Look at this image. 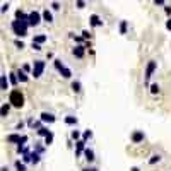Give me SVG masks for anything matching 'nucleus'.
<instances>
[{"label": "nucleus", "mask_w": 171, "mask_h": 171, "mask_svg": "<svg viewBox=\"0 0 171 171\" xmlns=\"http://www.w3.org/2000/svg\"><path fill=\"white\" fill-rule=\"evenodd\" d=\"M156 5H164V0H154Z\"/></svg>", "instance_id": "obj_46"}, {"label": "nucleus", "mask_w": 171, "mask_h": 171, "mask_svg": "<svg viewBox=\"0 0 171 171\" xmlns=\"http://www.w3.org/2000/svg\"><path fill=\"white\" fill-rule=\"evenodd\" d=\"M84 156H86V161H87V163H92V161L96 159V157H94V151L92 149H86Z\"/></svg>", "instance_id": "obj_15"}, {"label": "nucleus", "mask_w": 171, "mask_h": 171, "mask_svg": "<svg viewBox=\"0 0 171 171\" xmlns=\"http://www.w3.org/2000/svg\"><path fill=\"white\" fill-rule=\"evenodd\" d=\"M9 103H11L14 108H22L24 106V94H22L19 89H14L9 94Z\"/></svg>", "instance_id": "obj_2"}, {"label": "nucleus", "mask_w": 171, "mask_h": 171, "mask_svg": "<svg viewBox=\"0 0 171 171\" xmlns=\"http://www.w3.org/2000/svg\"><path fill=\"white\" fill-rule=\"evenodd\" d=\"M89 24H91L92 27H99V26H103V21L98 14H92V16L89 17Z\"/></svg>", "instance_id": "obj_8"}, {"label": "nucleus", "mask_w": 171, "mask_h": 171, "mask_svg": "<svg viewBox=\"0 0 171 171\" xmlns=\"http://www.w3.org/2000/svg\"><path fill=\"white\" fill-rule=\"evenodd\" d=\"M43 21H46V22H53V14L48 11V9H45L43 11Z\"/></svg>", "instance_id": "obj_17"}, {"label": "nucleus", "mask_w": 171, "mask_h": 171, "mask_svg": "<svg viewBox=\"0 0 171 171\" xmlns=\"http://www.w3.org/2000/svg\"><path fill=\"white\" fill-rule=\"evenodd\" d=\"M16 169L17 171H26V164L21 163V161H16Z\"/></svg>", "instance_id": "obj_30"}, {"label": "nucleus", "mask_w": 171, "mask_h": 171, "mask_svg": "<svg viewBox=\"0 0 171 171\" xmlns=\"http://www.w3.org/2000/svg\"><path fill=\"white\" fill-rule=\"evenodd\" d=\"M14 45H16V48H19V50H22V48H24V43H22V41H19V39H16V41H14Z\"/></svg>", "instance_id": "obj_36"}, {"label": "nucleus", "mask_w": 171, "mask_h": 171, "mask_svg": "<svg viewBox=\"0 0 171 171\" xmlns=\"http://www.w3.org/2000/svg\"><path fill=\"white\" fill-rule=\"evenodd\" d=\"M64 67H65V65L62 64V60H58V58L55 60V69L58 70V72H60V70H62V69H64Z\"/></svg>", "instance_id": "obj_31"}, {"label": "nucleus", "mask_w": 171, "mask_h": 171, "mask_svg": "<svg viewBox=\"0 0 171 171\" xmlns=\"http://www.w3.org/2000/svg\"><path fill=\"white\" fill-rule=\"evenodd\" d=\"M16 74H17V77H19V82H27V80H29L27 74H26V72H24L22 69H19V70L16 72Z\"/></svg>", "instance_id": "obj_16"}, {"label": "nucleus", "mask_w": 171, "mask_h": 171, "mask_svg": "<svg viewBox=\"0 0 171 171\" xmlns=\"http://www.w3.org/2000/svg\"><path fill=\"white\" fill-rule=\"evenodd\" d=\"M84 0H77V9H84Z\"/></svg>", "instance_id": "obj_41"}, {"label": "nucleus", "mask_w": 171, "mask_h": 171, "mask_svg": "<svg viewBox=\"0 0 171 171\" xmlns=\"http://www.w3.org/2000/svg\"><path fill=\"white\" fill-rule=\"evenodd\" d=\"M48 134H50V130L46 127H41L39 130H38V135H39V137H46Z\"/></svg>", "instance_id": "obj_25"}, {"label": "nucleus", "mask_w": 171, "mask_h": 171, "mask_svg": "<svg viewBox=\"0 0 171 171\" xmlns=\"http://www.w3.org/2000/svg\"><path fill=\"white\" fill-rule=\"evenodd\" d=\"M22 128H24V123L19 122V123H17V130H22Z\"/></svg>", "instance_id": "obj_47"}, {"label": "nucleus", "mask_w": 171, "mask_h": 171, "mask_svg": "<svg viewBox=\"0 0 171 171\" xmlns=\"http://www.w3.org/2000/svg\"><path fill=\"white\" fill-rule=\"evenodd\" d=\"M51 9H53V11H60V4L58 2H53V4H51Z\"/></svg>", "instance_id": "obj_39"}, {"label": "nucleus", "mask_w": 171, "mask_h": 171, "mask_svg": "<svg viewBox=\"0 0 171 171\" xmlns=\"http://www.w3.org/2000/svg\"><path fill=\"white\" fill-rule=\"evenodd\" d=\"M159 92V86L157 84H151V94H157Z\"/></svg>", "instance_id": "obj_32"}, {"label": "nucleus", "mask_w": 171, "mask_h": 171, "mask_svg": "<svg viewBox=\"0 0 171 171\" xmlns=\"http://www.w3.org/2000/svg\"><path fill=\"white\" fill-rule=\"evenodd\" d=\"M43 19V14H39L38 11L29 12V26H38Z\"/></svg>", "instance_id": "obj_5"}, {"label": "nucleus", "mask_w": 171, "mask_h": 171, "mask_svg": "<svg viewBox=\"0 0 171 171\" xmlns=\"http://www.w3.org/2000/svg\"><path fill=\"white\" fill-rule=\"evenodd\" d=\"M22 70L27 74V72H33V67H31L29 64H24V65H22Z\"/></svg>", "instance_id": "obj_35"}, {"label": "nucleus", "mask_w": 171, "mask_h": 171, "mask_svg": "<svg viewBox=\"0 0 171 171\" xmlns=\"http://www.w3.org/2000/svg\"><path fill=\"white\" fill-rule=\"evenodd\" d=\"M0 89H2V91H7V89H9V80H7L5 74L0 75Z\"/></svg>", "instance_id": "obj_13"}, {"label": "nucleus", "mask_w": 171, "mask_h": 171, "mask_svg": "<svg viewBox=\"0 0 171 171\" xmlns=\"http://www.w3.org/2000/svg\"><path fill=\"white\" fill-rule=\"evenodd\" d=\"M130 171H140V169H139V168H132Z\"/></svg>", "instance_id": "obj_50"}, {"label": "nucleus", "mask_w": 171, "mask_h": 171, "mask_svg": "<svg viewBox=\"0 0 171 171\" xmlns=\"http://www.w3.org/2000/svg\"><path fill=\"white\" fill-rule=\"evenodd\" d=\"M31 159H33V164H38L39 163V152H31Z\"/></svg>", "instance_id": "obj_27"}, {"label": "nucleus", "mask_w": 171, "mask_h": 171, "mask_svg": "<svg viewBox=\"0 0 171 171\" xmlns=\"http://www.w3.org/2000/svg\"><path fill=\"white\" fill-rule=\"evenodd\" d=\"M84 53H86V46H82V45H79V46H75V48L72 50V55L77 57V58H82Z\"/></svg>", "instance_id": "obj_10"}, {"label": "nucleus", "mask_w": 171, "mask_h": 171, "mask_svg": "<svg viewBox=\"0 0 171 171\" xmlns=\"http://www.w3.org/2000/svg\"><path fill=\"white\" fill-rule=\"evenodd\" d=\"M43 151H45V147H43V145H36V152H39V154H41Z\"/></svg>", "instance_id": "obj_44"}, {"label": "nucleus", "mask_w": 171, "mask_h": 171, "mask_svg": "<svg viewBox=\"0 0 171 171\" xmlns=\"http://www.w3.org/2000/svg\"><path fill=\"white\" fill-rule=\"evenodd\" d=\"M33 50L34 51H41V45L39 43H33Z\"/></svg>", "instance_id": "obj_37"}, {"label": "nucleus", "mask_w": 171, "mask_h": 171, "mask_svg": "<svg viewBox=\"0 0 171 171\" xmlns=\"http://www.w3.org/2000/svg\"><path fill=\"white\" fill-rule=\"evenodd\" d=\"M11 27H12V31H14V34L16 36H19V38H24L27 34V27H29V22L27 21H12V24H11Z\"/></svg>", "instance_id": "obj_1"}, {"label": "nucleus", "mask_w": 171, "mask_h": 171, "mask_svg": "<svg viewBox=\"0 0 171 171\" xmlns=\"http://www.w3.org/2000/svg\"><path fill=\"white\" fill-rule=\"evenodd\" d=\"M22 161H24V163H33V159H31V152H29V154H24V156H22Z\"/></svg>", "instance_id": "obj_34"}, {"label": "nucleus", "mask_w": 171, "mask_h": 171, "mask_svg": "<svg viewBox=\"0 0 171 171\" xmlns=\"http://www.w3.org/2000/svg\"><path fill=\"white\" fill-rule=\"evenodd\" d=\"M26 142H27V137H26V135H22V137H21V142H19V145H26Z\"/></svg>", "instance_id": "obj_40"}, {"label": "nucleus", "mask_w": 171, "mask_h": 171, "mask_svg": "<svg viewBox=\"0 0 171 171\" xmlns=\"http://www.w3.org/2000/svg\"><path fill=\"white\" fill-rule=\"evenodd\" d=\"M166 29H168V31H171V17L166 21Z\"/></svg>", "instance_id": "obj_43"}, {"label": "nucleus", "mask_w": 171, "mask_h": 171, "mask_svg": "<svg viewBox=\"0 0 171 171\" xmlns=\"http://www.w3.org/2000/svg\"><path fill=\"white\" fill-rule=\"evenodd\" d=\"M11 103H2V108H0V115H2V118H5L7 115H9V111H11Z\"/></svg>", "instance_id": "obj_12"}, {"label": "nucleus", "mask_w": 171, "mask_h": 171, "mask_svg": "<svg viewBox=\"0 0 171 171\" xmlns=\"http://www.w3.org/2000/svg\"><path fill=\"white\" fill-rule=\"evenodd\" d=\"M48 38L45 36V34H38V36H34V39H33V43H39V45H43V43L46 41Z\"/></svg>", "instance_id": "obj_19"}, {"label": "nucleus", "mask_w": 171, "mask_h": 171, "mask_svg": "<svg viewBox=\"0 0 171 171\" xmlns=\"http://www.w3.org/2000/svg\"><path fill=\"white\" fill-rule=\"evenodd\" d=\"M82 171H98V169H96V168H84Z\"/></svg>", "instance_id": "obj_48"}, {"label": "nucleus", "mask_w": 171, "mask_h": 171, "mask_svg": "<svg viewBox=\"0 0 171 171\" xmlns=\"http://www.w3.org/2000/svg\"><path fill=\"white\" fill-rule=\"evenodd\" d=\"M127 27H128V22L127 21L120 22V34H127Z\"/></svg>", "instance_id": "obj_22"}, {"label": "nucleus", "mask_w": 171, "mask_h": 171, "mask_svg": "<svg viewBox=\"0 0 171 171\" xmlns=\"http://www.w3.org/2000/svg\"><path fill=\"white\" fill-rule=\"evenodd\" d=\"M72 91H74V92H80V91H82V86H80L79 80H74V82H72Z\"/></svg>", "instance_id": "obj_21"}, {"label": "nucleus", "mask_w": 171, "mask_h": 171, "mask_svg": "<svg viewBox=\"0 0 171 171\" xmlns=\"http://www.w3.org/2000/svg\"><path fill=\"white\" fill-rule=\"evenodd\" d=\"M70 137H72V139H74L75 142H77V140H80V132H79V130H72Z\"/></svg>", "instance_id": "obj_29"}, {"label": "nucleus", "mask_w": 171, "mask_h": 171, "mask_svg": "<svg viewBox=\"0 0 171 171\" xmlns=\"http://www.w3.org/2000/svg\"><path fill=\"white\" fill-rule=\"evenodd\" d=\"M82 38H84V39H91V33L89 31H82Z\"/></svg>", "instance_id": "obj_38"}, {"label": "nucleus", "mask_w": 171, "mask_h": 171, "mask_svg": "<svg viewBox=\"0 0 171 171\" xmlns=\"http://www.w3.org/2000/svg\"><path fill=\"white\" fill-rule=\"evenodd\" d=\"M164 12H166V16H171V7L166 5V7H164Z\"/></svg>", "instance_id": "obj_45"}, {"label": "nucleus", "mask_w": 171, "mask_h": 171, "mask_svg": "<svg viewBox=\"0 0 171 171\" xmlns=\"http://www.w3.org/2000/svg\"><path fill=\"white\" fill-rule=\"evenodd\" d=\"M7 11H9V4H4V5H2V14H5Z\"/></svg>", "instance_id": "obj_42"}, {"label": "nucleus", "mask_w": 171, "mask_h": 171, "mask_svg": "<svg viewBox=\"0 0 171 171\" xmlns=\"http://www.w3.org/2000/svg\"><path fill=\"white\" fill-rule=\"evenodd\" d=\"M43 72H45V62H43V60H34L31 75L34 77V79H39V77L43 75Z\"/></svg>", "instance_id": "obj_3"}, {"label": "nucleus", "mask_w": 171, "mask_h": 171, "mask_svg": "<svg viewBox=\"0 0 171 171\" xmlns=\"http://www.w3.org/2000/svg\"><path fill=\"white\" fill-rule=\"evenodd\" d=\"M86 151V140H77L75 142V156H80Z\"/></svg>", "instance_id": "obj_9"}, {"label": "nucleus", "mask_w": 171, "mask_h": 171, "mask_svg": "<svg viewBox=\"0 0 171 171\" xmlns=\"http://www.w3.org/2000/svg\"><path fill=\"white\" fill-rule=\"evenodd\" d=\"M60 75H62L64 79H70V77H72V70L67 69V67H64V69L60 70Z\"/></svg>", "instance_id": "obj_18"}, {"label": "nucleus", "mask_w": 171, "mask_h": 171, "mask_svg": "<svg viewBox=\"0 0 171 171\" xmlns=\"http://www.w3.org/2000/svg\"><path fill=\"white\" fill-rule=\"evenodd\" d=\"M21 137H22V135H19V134H11V135H7V142H9V144H17V145H19Z\"/></svg>", "instance_id": "obj_11"}, {"label": "nucleus", "mask_w": 171, "mask_h": 171, "mask_svg": "<svg viewBox=\"0 0 171 171\" xmlns=\"http://www.w3.org/2000/svg\"><path fill=\"white\" fill-rule=\"evenodd\" d=\"M51 142H53V132H50V134L45 137V145H50Z\"/></svg>", "instance_id": "obj_28"}, {"label": "nucleus", "mask_w": 171, "mask_h": 171, "mask_svg": "<svg viewBox=\"0 0 171 171\" xmlns=\"http://www.w3.org/2000/svg\"><path fill=\"white\" fill-rule=\"evenodd\" d=\"M39 120H41L43 123H53L57 118H55L53 113H48V111H43L41 115H39Z\"/></svg>", "instance_id": "obj_7"}, {"label": "nucleus", "mask_w": 171, "mask_h": 171, "mask_svg": "<svg viewBox=\"0 0 171 171\" xmlns=\"http://www.w3.org/2000/svg\"><path fill=\"white\" fill-rule=\"evenodd\" d=\"M156 69H157V64H156L154 60H151L149 64H147V67H145V74H144L145 84H149V80H151V77H152V74H154Z\"/></svg>", "instance_id": "obj_4"}, {"label": "nucleus", "mask_w": 171, "mask_h": 171, "mask_svg": "<svg viewBox=\"0 0 171 171\" xmlns=\"http://www.w3.org/2000/svg\"><path fill=\"white\" fill-rule=\"evenodd\" d=\"M17 152L19 154H29V147H26V145H17Z\"/></svg>", "instance_id": "obj_23"}, {"label": "nucleus", "mask_w": 171, "mask_h": 171, "mask_svg": "<svg viewBox=\"0 0 171 171\" xmlns=\"http://www.w3.org/2000/svg\"><path fill=\"white\" fill-rule=\"evenodd\" d=\"M130 139H132V142H134V144H140V142H144L145 135H144V132H142V130H135V132H132Z\"/></svg>", "instance_id": "obj_6"}, {"label": "nucleus", "mask_w": 171, "mask_h": 171, "mask_svg": "<svg viewBox=\"0 0 171 171\" xmlns=\"http://www.w3.org/2000/svg\"><path fill=\"white\" fill-rule=\"evenodd\" d=\"M159 161H161L159 154H152L151 156V159H149V164H156V163H159Z\"/></svg>", "instance_id": "obj_24"}, {"label": "nucleus", "mask_w": 171, "mask_h": 171, "mask_svg": "<svg viewBox=\"0 0 171 171\" xmlns=\"http://www.w3.org/2000/svg\"><path fill=\"white\" fill-rule=\"evenodd\" d=\"M9 80H11V84L16 86L17 82H19V77H17V74H14V72H12V74H9Z\"/></svg>", "instance_id": "obj_26"}, {"label": "nucleus", "mask_w": 171, "mask_h": 171, "mask_svg": "<svg viewBox=\"0 0 171 171\" xmlns=\"http://www.w3.org/2000/svg\"><path fill=\"white\" fill-rule=\"evenodd\" d=\"M91 137H92V132H91V130H86L84 135H82V140H89Z\"/></svg>", "instance_id": "obj_33"}, {"label": "nucleus", "mask_w": 171, "mask_h": 171, "mask_svg": "<svg viewBox=\"0 0 171 171\" xmlns=\"http://www.w3.org/2000/svg\"><path fill=\"white\" fill-rule=\"evenodd\" d=\"M16 19L17 21H27L29 22V14H24V12L19 9V11H16Z\"/></svg>", "instance_id": "obj_14"}, {"label": "nucleus", "mask_w": 171, "mask_h": 171, "mask_svg": "<svg viewBox=\"0 0 171 171\" xmlns=\"http://www.w3.org/2000/svg\"><path fill=\"white\" fill-rule=\"evenodd\" d=\"M65 123L67 125H77V117H72V115L65 117Z\"/></svg>", "instance_id": "obj_20"}, {"label": "nucleus", "mask_w": 171, "mask_h": 171, "mask_svg": "<svg viewBox=\"0 0 171 171\" xmlns=\"http://www.w3.org/2000/svg\"><path fill=\"white\" fill-rule=\"evenodd\" d=\"M2 171H9V168H7V166H2Z\"/></svg>", "instance_id": "obj_49"}]
</instances>
